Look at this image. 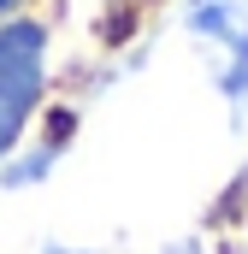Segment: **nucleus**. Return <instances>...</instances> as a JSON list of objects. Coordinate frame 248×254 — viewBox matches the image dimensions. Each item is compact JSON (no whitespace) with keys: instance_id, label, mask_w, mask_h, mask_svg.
I'll return each instance as SVG.
<instances>
[{"instance_id":"f03ea898","label":"nucleus","mask_w":248,"mask_h":254,"mask_svg":"<svg viewBox=\"0 0 248 254\" xmlns=\"http://www.w3.org/2000/svg\"><path fill=\"white\" fill-rule=\"evenodd\" d=\"M12 6H18V0H0V12H12Z\"/></svg>"},{"instance_id":"7ed1b4c3","label":"nucleus","mask_w":248,"mask_h":254,"mask_svg":"<svg viewBox=\"0 0 248 254\" xmlns=\"http://www.w3.org/2000/svg\"><path fill=\"white\" fill-rule=\"evenodd\" d=\"M54 254H60V249H54Z\"/></svg>"},{"instance_id":"f257e3e1","label":"nucleus","mask_w":248,"mask_h":254,"mask_svg":"<svg viewBox=\"0 0 248 254\" xmlns=\"http://www.w3.org/2000/svg\"><path fill=\"white\" fill-rule=\"evenodd\" d=\"M42 24L30 18H12L0 30V160L18 148V136L36 113V95H42Z\"/></svg>"}]
</instances>
